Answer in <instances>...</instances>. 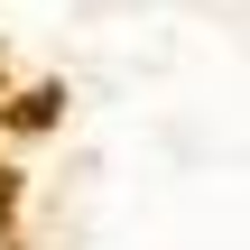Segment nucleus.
<instances>
[{"label":"nucleus","mask_w":250,"mask_h":250,"mask_svg":"<svg viewBox=\"0 0 250 250\" xmlns=\"http://www.w3.org/2000/svg\"><path fill=\"white\" fill-rule=\"evenodd\" d=\"M0 250H9V213H0Z\"/></svg>","instance_id":"1"}]
</instances>
